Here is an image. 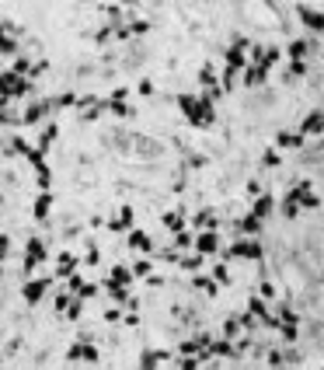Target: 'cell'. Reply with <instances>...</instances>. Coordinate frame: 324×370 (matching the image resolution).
<instances>
[{"label":"cell","mask_w":324,"mask_h":370,"mask_svg":"<svg viewBox=\"0 0 324 370\" xmlns=\"http://www.w3.org/2000/svg\"><path fill=\"white\" fill-rule=\"evenodd\" d=\"M178 105H181V112L189 116V122H195V126H210L213 119H216L210 101H199L195 95H178Z\"/></svg>","instance_id":"6da1fadb"},{"label":"cell","mask_w":324,"mask_h":370,"mask_svg":"<svg viewBox=\"0 0 324 370\" xmlns=\"http://www.w3.org/2000/svg\"><path fill=\"white\" fill-rule=\"evenodd\" d=\"M227 255H230V258H244V262H258V258H262V245L244 237V241L230 245V252H227Z\"/></svg>","instance_id":"7a4b0ae2"},{"label":"cell","mask_w":324,"mask_h":370,"mask_svg":"<svg viewBox=\"0 0 324 370\" xmlns=\"http://www.w3.org/2000/svg\"><path fill=\"white\" fill-rule=\"evenodd\" d=\"M38 262H45V245L38 237H28V245H25V273L35 269Z\"/></svg>","instance_id":"3957f363"},{"label":"cell","mask_w":324,"mask_h":370,"mask_svg":"<svg viewBox=\"0 0 324 370\" xmlns=\"http://www.w3.org/2000/svg\"><path fill=\"white\" fill-rule=\"evenodd\" d=\"M195 252H199V255L220 252V231H202L199 237H195Z\"/></svg>","instance_id":"277c9868"},{"label":"cell","mask_w":324,"mask_h":370,"mask_svg":"<svg viewBox=\"0 0 324 370\" xmlns=\"http://www.w3.org/2000/svg\"><path fill=\"white\" fill-rule=\"evenodd\" d=\"M49 287H53V279H32V283H25V300H28V304H35V300H42V293L49 290Z\"/></svg>","instance_id":"5b68a950"},{"label":"cell","mask_w":324,"mask_h":370,"mask_svg":"<svg viewBox=\"0 0 324 370\" xmlns=\"http://www.w3.org/2000/svg\"><path fill=\"white\" fill-rule=\"evenodd\" d=\"M49 108H53V101H38V105H28V108L21 112V122H25V126H32V122H38V119L45 116Z\"/></svg>","instance_id":"8992f818"},{"label":"cell","mask_w":324,"mask_h":370,"mask_svg":"<svg viewBox=\"0 0 324 370\" xmlns=\"http://www.w3.org/2000/svg\"><path fill=\"white\" fill-rule=\"evenodd\" d=\"M70 360H87V363H95L98 350L91 346V342H74V346H70Z\"/></svg>","instance_id":"52a82bcc"},{"label":"cell","mask_w":324,"mask_h":370,"mask_svg":"<svg viewBox=\"0 0 324 370\" xmlns=\"http://www.w3.org/2000/svg\"><path fill=\"white\" fill-rule=\"evenodd\" d=\"M296 14H300V21H304L307 28H314V32H324V14H317L314 7H300Z\"/></svg>","instance_id":"ba28073f"},{"label":"cell","mask_w":324,"mask_h":370,"mask_svg":"<svg viewBox=\"0 0 324 370\" xmlns=\"http://www.w3.org/2000/svg\"><path fill=\"white\" fill-rule=\"evenodd\" d=\"M324 129V119H321V112H310V116L300 122V137H314V133H321Z\"/></svg>","instance_id":"9c48e42d"},{"label":"cell","mask_w":324,"mask_h":370,"mask_svg":"<svg viewBox=\"0 0 324 370\" xmlns=\"http://www.w3.org/2000/svg\"><path fill=\"white\" fill-rule=\"evenodd\" d=\"M237 234H244V237H254V234H262V220L251 213V216H244L241 224H237Z\"/></svg>","instance_id":"30bf717a"},{"label":"cell","mask_w":324,"mask_h":370,"mask_svg":"<svg viewBox=\"0 0 324 370\" xmlns=\"http://www.w3.org/2000/svg\"><path fill=\"white\" fill-rule=\"evenodd\" d=\"M272 210H275V199H272V195H258V199H254V216H258V220H265Z\"/></svg>","instance_id":"8fae6325"},{"label":"cell","mask_w":324,"mask_h":370,"mask_svg":"<svg viewBox=\"0 0 324 370\" xmlns=\"http://www.w3.org/2000/svg\"><path fill=\"white\" fill-rule=\"evenodd\" d=\"M74 269H77V255L63 252V255H59V262H56V276H70Z\"/></svg>","instance_id":"7c38bea8"},{"label":"cell","mask_w":324,"mask_h":370,"mask_svg":"<svg viewBox=\"0 0 324 370\" xmlns=\"http://www.w3.org/2000/svg\"><path fill=\"white\" fill-rule=\"evenodd\" d=\"M53 140H56V126H45V129H42V137H38V143H35V150L45 157V150H49V143H53Z\"/></svg>","instance_id":"4fadbf2b"},{"label":"cell","mask_w":324,"mask_h":370,"mask_svg":"<svg viewBox=\"0 0 324 370\" xmlns=\"http://www.w3.org/2000/svg\"><path fill=\"white\" fill-rule=\"evenodd\" d=\"M35 178H38V185H42V189H49V185H53V171H49V164H45V161H35Z\"/></svg>","instance_id":"5bb4252c"},{"label":"cell","mask_w":324,"mask_h":370,"mask_svg":"<svg viewBox=\"0 0 324 370\" xmlns=\"http://www.w3.org/2000/svg\"><path fill=\"white\" fill-rule=\"evenodd\" d=\"M49 210H53V195L42 192V195L35 199V216H38V220H45V216H49Z\"/></svg>","instance_id":"9a60e30c"},{"label":"cell","mask_w":324,"mask_h":370,"mask_svg":"<svg viewBox=\"0 0 324 370\" xmlns=\"http://www.w3.org/2000/svg\"><path fill=\"white\" fill-rule=\"evenodd\" d=\"M262 80H265V70H262V67H248V70H244V88H258Z\"/></svg>","instance_id":"2e32d148"},{"label":"cell","mask_w":324,"mask_h":370,"mask_svg":"<svg viewBox=\"0 0 324 370\" xmlns=\"http://www.w3.org/2000/svg\"><path fill=\"white\" fill-rule=\"evenodd\" d=\"M275 143H279V147H289V150H296V147H304V137H300V133H279Z\"/></svg>","instance_id":"e0dca14e"},{"label":"cell","mask_w":324,"mask_h":370,"mask_svg":"<svg viewBox=\"0 0 324 370\" xmlns=\"http://www.w3.org/2000/svg\"><path fill=\"white\" fill-rule=\"evenodd\" d=\"M164 227L171 234H181L185 231V220H181V213H164Z\"/></svg>","instance_id":"ac0fdd59"},{"label":"cell","mask_w":324,"mask_h":370,"mask_svg":"<svg viewBox=\"0 0 324 370\" xmlns=\"http://www.w3.org/2000/svg\"><path fill=\"white\" fill-rule=\"evenodd\" d=\"M129 245H133V248H140V252H150V248H153L150 237H147L143 231H133V234H129Z\"/></svg>","instance_id":"d6986e66"},{"label":"cell","mask_w":324,"mask_h":370,"mask_svg":"<svg viewBox=\"0 0 324 370\" xmlns=\"http://www.w3.org/2000/svg\"><path fill=\"white\" fill-rule=\"evenodd\" d=\"M289 56H293V63H304V56H307V42H304V39H293V42H289Z\"/></svg>","instance_id":"ffe728a7"},{"label":"cell","mask_w":324,"mask_h":370,"mask_svg":"<svg viewBox=\"0 0 324 370\" xmlns=\"http://www.w3.org/2000/svg\"><path fill=\"white\" fill-rule=\"evenodd\" d=\"M248 311L254 314V318H262V321H265V318H272V314L265 311V304H262V300H258V297H251V300H248Z\"/></svg>","instance_id":"44dd1931"},{"label":"cell","mask_w":324,"mask_h":370,"mask_svg":"<svg viewBox=\"0 0 324 370\" xmlns=\"http://www.w3.org/2000/svg\"><path fill=\"white\" fill-rule=\"evenodd\" d=\"M0 122H4V126H25L21 116H18V112H11V108H4V112H0Z\"/></svg>","instance_id":"7402d4cb"},{"label":"cell","mask_w":324,"mask_h":370,"mask_svg":"<svg viewBox=\"0 0 324 370\" xmlns=\"http://www.w3.org/2000/svg\"><path fill=\"white\" fill-rule=\"evenodd\" d=\"M181 266H185L189 273H195V269L202 266V255H181Z\"/></svg>","instance_id":"603a6c76"},{"label":"cell","mask_w":324,"mask_h":370,"mask_svg":"<svg viewBox=\"0 0 324 370\" xmlns=\"http://www.w3.org/2000/svg\"><path fill=\"white\" fill-rule=\"evenodd\" d=\"M105 287H108V293H112L115 300H126V287H122V283H115V279H108Z\"/></svg>","instance_id":"cb8c5ba5"},{"label":"cell","mask_w":324,"mask_h":370,"mask_svg":"<svg viewBox=\"0 0 324 370\" xmlns=\"http://www.w3.org/2000/svg\"><path fill=\"white\" fill-rule=\"evenodd\" d=\"M129 276H133V273H129V269H122V266H115V269H112V279H115V283H122V287L129 283Z\"/></svg>","instance_id":"d4e9b609"},{"label":"cell","mask_w":324,"mask_h":370,"mask_svg":"<svg viewBox=\"0 0 324 370\" xmlns=\"http://www.w3.org/2000/svg\"><path fill=\"white\" fill-rule=\"evenodd\" d=\"M279 321H283V325H296V321H300V314L289 311V308H283V311H279Z\"/></svg>","instance_id":"484cf974"},{"label":"cell","mask_w":324,"mask_h":370,"mask_svg":"<svg viewBox=\"0 0 324 370\" xmlns=\"http://www.w3.org/2000/svg\"><path fill=\"white\" fill-rule=\"evenodd\" d=\"M14 49H18V42L11 35H0V53H14Z\"/></svg>","instance_id":"4316f807"},{"label":"cell","mask_w":324,"mask_h":370,"mask_svg":"<svg viewBox=\"0 0 324 370\" xmlns=\"http://www.w3.org/2000/svg\"><path fill=\"white\" fill-rule=\"evenodd\" d=\"M133 273L136 276H150V258H140V262L133 266Z\"/></svg>","instance_id":"83f0119b"},{"label":"cell","mask_w":324,"mask_h":370,"mask_svg":"<svg viewBox=\"0 0 324 370\" xmlns=\"http://www.w3.org/2000/svg\"><path fill=\"white\" fill-rule=\"evenodd\" d=\"M192 287H199V290H206V293H216V287H213V279H192Z\"/></svg>","instance_id":"f1b7e54d"},{"label":"cell","mask_w":324,"mask_h":370,"mask_svg":"<svg viewBox=\"0 0 324 370\" xmlns=\"http://www.w3.org/2000/svg\"><path fill=\"white\" fill-rule=\"evenodd\" d=\"M66 311H70L66 318H74V321L80 318V314H84V308H80V297H77V300H70V308H66Z\"/></svg>","instance_id":"f546056e"},{"label":"cell","mask_w":324,"mask_h":370,"mask_svg":"<svg viewBox=\"0 0 324 370\" xmlns=\"http://www.w3.org/2000/svg\"><path fill=\"white\" fill-rule=\"evenodd\" d=\"M119 224H122V227H129V224H133V206H122V213H119Z\"/></svg>","instance_id":"4dcf8cb0"},{"label":"cell","mask_w":324,"mask_h":370,"mask_svg":"<svg viewBox=\"0 0 324 370\" xmlns=\"http://www.w3.org/2000/svg\"><path fill=\"white\" fill-rule=\"evenodd\" d=\"M174 241H178V248H192V234H189V231L174 234Z\"/></svg>","instance_id":"1f68e13d"},{"label":"cell","mask_w":324,"mask_h":370,"mask_svg":"<svg viewBox=\"0 0 324 370\" xmlns=\"http://www.w3.org/2000/svg\"><path fill=\"white\" fill-rule=\"evenodd\" d=\"M56 105H59V108H66V105H77V95H70V91H66V95H59V98H56Z\"/></svg>","instance_id":"d6a6232c"},{"label":"cell","mask_w":324,"mask_h":370,"mask_svg":"<svg viewBox=\"0 0 324 370\" xmlns=\"http://www.w3.org/2000/svg\"><path fill=\"white\" fill-rule=\"evenodd\" d=\"M216 279H220V283H230V273H227V266H216Z\"/></svg>","instance_id":"836d02e7"},{"label":"cell","mask_w":324,"mask_h":370,"mask_svg":"<svg viewBox=\"0 0 324 370\" xmlns=\"http://www.w3.org/2000/svg\"><path fill=\"white\" fill-rule=\"evenodd\" d=\"M98 116H101V108H87V112H84V116H80V119H84V122H95Z\"/></svg>","instance_id":"e575fe53"},{"label":"cell","mask_w":324,"mask_h":370,"mask_svg":"<svg viewBox=\"0 0 324 370\" xmlns=\"http://www.w3.org/2000/svg\"><path fill=\"white\" fill-rule=\"evenodd\" d=\"M119 318H122L119 308H108V311H105V321H119Z\"/></svg>","instance_id":"d590c367"},{"label":"cell","mask_w":324,"mask_h":370,"mask_svg":"<svg viewBox=\"0 0 324 370\" xmlns=\"http://www.w3.org/2000/svg\"><path fill=\"white\" fill-rule=\"evenodd\" d=\"M223 335L234 339V335H237V321H227V325H223Z\"/></svg>","instance_id":"8d00e7d4"},{"label":"cell","mask_w":324,"mask_h":370,"mask_svg":"<svg viewBox=\"0 0 324 370\" xmlns=\"http://www.w3.org/2000/svg\"><path fill=\"white\" fill-rule=\"evenodd\" d=\"M7 248H11V241H7V234H0V258H7Z\"/></svg>","instance_id":"74e56055"},{"label":"cell","mask_w":324,"mask_h":370,"mask_svg":"<svg viewBox=\"0 0 324 370\" xmlns=\"http://www.w3.org/2000/svg\"><path fill=\"white\" fill-rule=\"evenodd\" d=\"M126 95H129V88H115V91H112V101H122Z\"/></svg>","instance_id":"f35d334b"},{"label":"cell","mask_w":324,"mask_h":370,"mask_svg":"<svg viewBox=\"0 0 324 370\" xmlns=\"http://www.w3.org/2000/svg\"><path fill=\"white\" fill-rule=\"evenodd\" d=\"M140 95H147V98L153 95V84H150V80H143V84H140Z\"/></svg>","instance_id":"ab89813d"},{"label":"cell","mask_w":324,"mask_h":370,"mask_svg":"<svg viewBox=\"0 0 324 370\" xmlns=\"http://www.w3.org/2000/svg\"><path fill=\"white\" fill-rule=\"evenodd\" d=\"M265 164H268V168H272V164H279V154H275V150H268V154H265Z\"/></svg>","instance_id":"60d3db41"},{"label":"cell","mask_w":324,"mask_h":370,"mask_svg":"<svg viewBox=\"0 0 324 370\" xmlns=\"http://www.w3.org/2000/svg\"><path fill=\"white\" fill-rule=\"evenodd\" d=\"M84 262H87V266H98V262H101V255H98V252H87V258H84Z\"/></svg>","instance_id":"b9f144b4"},{"label":"cell","mask_w":324,"mask_h":370,"mask_svg":"<svg viewBox=\"0 0 324 370\" xmlns=\"http://www.w3.org/2000/svg\"><path fill=\"white\" fill-rule=\"evenodd\" d=\"M262 297H275V287H272V283H262Z\"/></svg>","instance_id":"7bdbcfd3"},{"label":"cell","mask_w":324,"mask_h":370,"mask_svg":"<svg viewBox=\"0 0 324 370\" xmlns=\"http://www.w3.org/2000/svg\"><path fill=\"white\" fill-rule=\"evenodd\" d=\"M4 105H7V98H4V95H0V112H4Z\"/></svg>","instance_id":"ee69618b"},{"label":"cell","mask_w":324,"mask_h":370,"mask_svg":"<svg viewBox=\"0 0 324 370\" xmlns=\"http://www.w3.org/2000/svg\"><path fill=\"white\" fill-rule=\"evenodd\" d=\"M321 119H324V112H321Z\"/></svg>","instance_id":"f6af8a7d"}]
</instances>
